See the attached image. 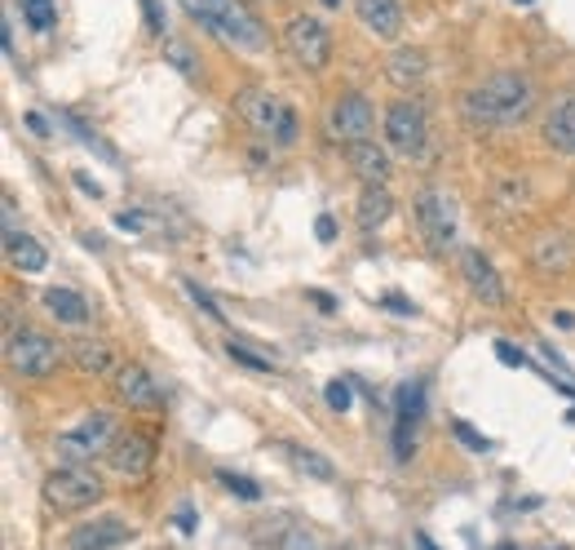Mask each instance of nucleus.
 Returning a JSON list of instances; mask_svg holds the SVG:
<instances>
[{"label": "nucleus", "instance_id": "1", "mask_svg": "<svg viewBox=\"0 0 575 550\" xmlns=\"http://www.w3.org/2000/svg\"><path fill=\"white\" fill-rule=\"evenodd\" d=\"M536 107V84L523 71H496L465 93V116L478 129H510Z\"/></svg>", "mask_w": 575, "mask_h": 550}, {"label": "nucleus", "instance_id": "2", "mask_svg": "<svg viewBox=\"0 0 575 550\" xmlns=\"http://www.w3.org/2000/svg\"><path fill=\"white\" fill-rule=\"evenodd\" d=\"M204 31H213V36H222L226 44H235V49H266V27H262V18L244 4V0H178Z\"/></svg>", "mask_w": 575, "mask_h": 550}, {"label": "nucleus", "instance_id": "3", "mask_svg": "<svg viewBox=\"0 0 575 550\" xmlns=\"http://www.w3.org/2000/svg\"><path fill=\"white\" fill-rule=\"evenodd\" d=\"M40 498H44V507H49V511H58V516H75V511L98 507V502L107 498V484H102V476H98L93 467H58V471H49V476H44Z\"/></svg>", "mask_w": 575, "mask_h": 550}, {"label": "nucleus", "instance_id": "4", "mask_svg": "<svg viewBox=\"0 0 575 550\" xmlns=\"http://www.w3.org/2000/svg\"><path fill=\"white\" fill-rule=\"evenodd\" d=\"M235 111H240V120L253 133H262V138H271L280 147L296 142V111L288 107L284 98H275L271 89H244L240 102H235Z\"/></svg>", "mask_w": 575, "mask_h": 550}, {"label": "nucleus", "instance_id": "5", "mask_svg": "<svg viewBox=\"0 0 575 550\" xmlns=\"http://www.w3.org/2000/svg\"><path fill=\"white\" fill-rule=\"evenodd\" d=\"M115 440H120V431H115V418L98 409V413H89L80 427L62 431V436L53 440V449H58L62 467H89L93 458H107Z\"/></svg>", "mask_w": 575, "mask_h": 550}, {"label": "nucleus", "instance_id": "6", "mask_svg": "<svg viewBox=\"0 0 575 550\" xmlns=\"http://www.w3.org/2000/svg\"><path fill=\"white\" fill-rule=\"evenodd\" d=\"M58 364H62V347L49 333H40V329L9 333V369L18 378H36L40 382V378L58 373Z\"/></svg>", "mask_w": 575, "mask_h": 550}, {"label": "nucleus", "instance_id": "7", "mask_svg": "<svg viewBox=\"0 0 575 550\" xmlns=\"http://www.w3.org/2000/svg\"><path fill=\"white\" fill-rule=\"evenodd\" d=\"M416 227H421V236H425V244L434 253H447L456 244V204H452V196L438 191V187H425L416 196Z\"/></svg>", "mask_w": 575, "mask_h": 550}, {"label": "nucleus", "instance_id": "8", "mask_svg": "<svg viewBox=\"0 0 575 550\" xmlns=\"http://www.w3.org/2000/svg\"><path fill=\"white\" fill-rule=\"evenodd\" d=\"M284 44H288V53L296 58V67H305V71H323L327 58H332V36H327V27H323L314 13L288 18Z\"/></svg>", "mask_w": 575, "mask_h": 550}, {"label": "nucleus", "instance_id": "9", "mask_svg": "<svg viewBox=\"0 0 575 550\" xmlns=\"http://www.w3.org/2000/svg\"><path fill=\"white\" fill-rule=\"evenodd\" d=\"M376 129V111H372V102H367V93H341L336 102H332V116H327V133L336 138V142H363L367 133Z\"/></svg>", "mask_w": 575, "mask_h": 550}, {"label": "nucleus", "instance_id": "10", "mask_svg": "<svg viewBox=\"0 0 575 550\" xmlns=\"http://www.w3.org/2000/svg\"><path fill=\"white\" fill-rule=\"evenodd\" d=\"M111 391H115L120 404H129V409H138V413H155V409L164 404L160 382H155L142 364H120V369L111 373Z\"/></svg>", "mask_w": 575, "mask_h": 550}, {"label": "nucleus", "instance_id": "11", "mask_svg": "<svg viewBox=\"0 0 575 550\" xmlns=\"http://www.w3.org/2000/svg\"><path fill=\"white\" fill-rule=\"evenodd\" d=\"M111 471L124 476V480H147L151 467H155V440L147 431H120V440L111 444L107 453Z\"/></svg>", "mask_w": 575, "mask_h": 550}, {"label": "nucleus", "instance_id": "12", "mask_svg": "<svg viewBox=\"0 0 575 550\" xmlns=\"http://www.w3.org/2000/svg\"><path fill=\"white\" fill-rule=\"evenodd\" d=\"M385 142L394 151H403V156H416L425 147V111L416 102H407V98L390 102V111H385Z\"/></svg>", "mask_w": 575, "mask_h": 550}, {"label": "nucleus", "instance_id": "13", "mask_svg": "<svg viewBox=\"0 0 575 550\" xmlns=\"http://www.w3.org/2000/svg\"><path fill=\"white\" fill-rule=\"evenodd\" d=\"M461 276L470 284V293L483 302V307H505V284H501V271L492 267V258L483 249H461Z\"/></svg>", "mask_w": 575, "mask_h": 550}, {"label": "nucleus", "instance_id": "14", "mask_svg": "<svg viewBox=\"0 0 575 550\" xmlns=\"http://www.w3.org/2000/svg\"><path fill=\"white\" fill-rule=\"evenodd\" d=\"M133 538V529L120 520V516H102V520H89L80 524L71 538H67V550H115Z\"/></svg>", "mask_w": 575, "mask_h": 550}, {"label": "nucleus", "instance_id": "15", "mask_svg": "<svg viewBox=\"0 0 575 550\" xmlns=\"http://www.w3.org/2000/svg\"><path fill=\"white\" fill-rule=\"evenodd\" d=\"M345 164L354 169V178H363V187H385V178H390V156H385V147H376L372 138H363V142H350L345 147Z\"/></svg>", "mask_w": 575, "mask_h": 550}, {"label": "nucleus", "instance_id": "16", "mask_svg": "<svg viewBox=\"0 0 575 550\" xmlns=\"http://www.w3.org/2000/svg\"><path fill=\"white\" fill-rule=\"evenodd\" d=\"M532 262H536V271H545V276H567L575 262L572 236H567V231H545V236H536Z\"/></svg>", "mask_w": 575, "mask_h": 550}, {"label": "nucleus", "instance_id": "17", "mask_svg": "<svg viewBox=\"0 0 575 550\" xmlns=\"http://www.w3.org/2000/svg\"><path fill=\"white\" fill-rule=\"evenodd\" d=\"M71 364H75L84 378H107V373L120 369L107 338H71Z\"/></svg>", "mask_w": 575, "mask_h": 550}, {"label": "nucleus", "instance_id": "18", "mask_svg": "<svg viewBox=\"0 0 575 550\" xmlns=\"http://www.w3.org/2000/svg\"><path fill=\"white\" fill-rule=\"evenodd\" d=\"M354 9H359V22H363L372 36H381V40L399 36V27H403L399 0H354Z\"/></svg>", "mask_w": 575, "mask_h": 550}, {"label": "nucleus", "instance_id": "19", "mask_svg": "<svg viewBox=\"0 0 575 550\" xmlns=\"http://www.w3.org/2000/svg\"><path fill=\"white\" fill-rule=\"evenodd\" d=\"M44 307H49V316L58 320V324H89V316H93V307H89V298L84 293H75V289H44Z\"/></svg>", "mask_w": 575, "mask_h": 550}, {"label": "nucleus", "instance_id": "20", "mask_svg": "<svg viewBox=\"0 0 575 550\" xmlns=\"http://www.w3.org/2000/svg\"><path fill=\"white\" fill-rule=\"evenodd\" d=\"M545 142L563 156H575V98H563L549 116H545Z\"/></svg>", "mask_w": 575, "mask_h": 550}, {"label": "nucleus", "instance_id": "21", "mask_svg": "<svg viewBox=\"0 0 575 550\" xmlns=\"http://www.w3.org/2000/svg\"><path fill=\"white\" fill-rule=\"evenodd\" d=\"M425 71H430V62H425L421 49H394V53L385 58V76H390V84H399V89L421 84Z\"/></svg>", "mask_w": 575, "mask_h": 550}, {"label": "nucleus", "instance_id": "22", "mask_svg": "<svg viewBox=\"0 0 575 550\" xmlns=\"http://www.w3.org/2000/svg\"><path fill=\"white\" fill-rule=\"evenodd\" d=\"M4 253H9V267H13V271H22V276H40V271H44V262H49L44 244H40V240H31L27 231L9 236V240H4Z\"/></svg>", "mask_w": 575, "mask_h": 550}, {"label": "nucleus", "instance_id": "23", "mask_svg": "<svg viewBox=\"0 0 575 550\" xmlns=\"http://www.w3.org/2000/svg\"><path fill=\"white\" fill-rule=\"evenodd\" d=\"M288 462H292V471H301L305 480H319V484H332L336 480V467L323 458V453H314V449H301V444H284Z\"/></svg>", "mask_w": 575, "mask_h": 550}, {"label": "nucleus", "instance_id": "24", "mask_svg": "<svg viewBox=\"0 0 575 550\" xmlns=\"http://www.w3.org/2000/svg\"><path fill=\"white\" fill-rule=\"evenodd\" d=\"M359 227L363 231H372V227H381L390 213H394V196L385 191V187H363V196H359Z\"/></svg>", "mask_w": 575, "mask_h": 550}, {"label": "nucleus", "instance_id": "25", "mask_svg": "<svg viewBox=\"0 0 575 550\" xmlns=\"http://www.w3.org/2000/svg\"><path fill=\"white\" fill-rule=\"evenodd\" d=\"M115 227H120V231H142V236H160V231H164V222H160L155 213H147V209H124V213H115Z\"/></svg>", "mask_w": 575, "mask_h": 550}, {"label": "nucleus", "instance_id": "26", "mask_svg": "<svg viewBox=\"0 0 575 550\" xmlns=\"http://www.w3.org/2000/svg\"><path fill=\"white\" fill-rule=\"evenodd\" d=\"M218 484H222V489H231V493H235V498H244V502H258V498H262V489H258L249 476H235V471H218Z\"/></svg>", "mask_w": 575, "mask_h": 550}, {"label": "nucleus", "instance_id": "27", "mask_svg": "<svg viewBox=\"0 0 575 550\" xmlns=\"http://www.w3.org/2000/svg\"><path fill=\"white\" fill-rule=\"evenodd\" d=\"M22 18L36 27V31H49L53 27V0H22Z\"/></svg>", "mask_w": 575, "mask_h": 550}, {"label": "nucleus", "instance_id": "28", "mask_svg": "<svg viewBox=\"0 0 575 550\" xmlns=\"http://www.w3.org/2000/svg\"><path fill=\"white\" fill-rule=\"evenodd\" d=\"M226 356H231L235 364H244V369H258V373H271V369H275V364H271L266 356H253V351H249L244 342H235V338L226 342Z\"/></svg>", "mask_w": 575, "mask_h": 550}, {"label": "nucleus", "instance_id": "29", "mask_svg": "<svg viewBox=\"0 0 575 550\" xmlns=\"http://www.w3.org/2000/svg\"><path fill=\"white\" fill-rule=\"evenodd\" d=\"M323 400H327V409H332V413H350L354 391H350V382H345V378H336V382H327V387H323Z\"/></svg>", "mask_w": 575, "mask_h": 550}, {"label": "nucleus", "instance_id": "30", "mask_svg": "<svg viewBox=\"0 0 575 550\" xmlns=\"http://www.w3.org/2000/svg\"><path fill=\"white\" fill-rule=\"evenodd\" d=\"M452 436H456V440H461V444H465L470 453H487V449H492V440H487L483 431H474L470 422H461V418L452 422Z\"/></svg>", "mask_w": 575, "mask_h": 550}, {"label": "nucleus", "instance_id": "31", "mask_svg": "<svg viewBox=\"0 0 575 550\" xmlns=\"http://www.w3.org/2000/svg\"><path fill=\"white\" fill-rule=\"evenodd\" d=\"M275 550H319V542H314V538H310L301 524H292V529H284V533H280Z\"/></svg>", "mask_w": 575, "mask_h": 550}, {"label": "nucleus", "instance_id": "32", "mask_svg": "<svg viewBox=\"0 0 575 550\" xmlns=\"http://www.w3.org/2000/svg\"><path fill=\"white\" fill-rule=\"evenodd\" d=\"M186 293H191V298H195V302H200V307H204L213 320H222V307H218V302H213V293H204L195 280H186Z\"/></svg>", "mask_w": 575, "mask_h": 550}, {"label": "nucleus", "instance_id": "33", "mask_svg": "<svg viewBox=\"0 0 575 550\" xmlns=\"http://www.w3.org/2000/svg\"><path fill=\"white\" fill-rule=\"evenodd\" d=\"M381 307H385V311H394V316H416V307H412L403 293H385V298H381Z\"/></svg>", "mask_w": 575, "mask_h": 550}, {"label": "nucleus", "instance_id": "34", "mask_svg": "<svg viewBox=\"0 0 575 550\" xmlns=\"http://www.w3.org/2000/svg\"><path fill=\"white\" fill-rule=\"evenodd\" d=\"M496 360H501V364H510V369H523V364H527V356H523V351H514L510 342H496Z\"/></svg>", "mask_w": 575, "mask_h": 550}, {"label": "nucleus", "instance_id": "35", "mask_svg": "<svg viewBox=\"0 0 575 550\" xmlns=\"http://www.w3.org/2000/svg\"><path fill=\"white\" fill-rule=\"evenodd\" d=\"M142 13H147V27H151V31H164V9H160V0H142Z\"/></svg>", "mask_w": 575, "mask_h": 550}, {"label": "nucleus", "instance_id": "36", "mask_svg": "<svg viewBox=\"0 0 575 550\" xmlns=\"http://www.w3.org/2000/svg\"><path fill=\"white\" fill-rule=\"evenodd\" d=\"M22 120H27V129H31V133H36V138H49V133H53V129H49V120H44V116H40V111H27V116H22Z\"/></svg>", "mask_w": 575, "mask_h": 550}, {"label": "nucleus", "instance_id": "37", "mask_svg": "<svg viewBox=\"0 0 575 550\" xmlns=\"http://www.w3.org/2000/svg\"><path fill=\"white\" fill-rule=\"evenodd\" d=\"M314 236H319V240H323V244H332V240H336V222H332V218H327V213H323V218H319V222H314Z\"/></svg>", "mask_w": 575, "mask_h": 550}, {"label": "nucleus", "instance_id": "38", "mask_svg": "<svg viewBox=\"0 0 575 550\" xmlns=\"http://www.w3.org/2000/svg\"><path fill=\"white\" fill-rule=\"evenodd\" d=\"M305 298H310L319 311H336V298H332V293H323V289H305Z\"/></svg>", "mask_w": 575, "mask_h": 550}, {"label": "nucleus", "instance_id": "39", "mask_svg": "<svg viewBox=\"0 0 575 550\" xmlns=\"http://www.w3.org/2000/svg\"><path fill=\"white\" fill-rule=\"evenodd\" d=\"M178 529H182V533H195V511H191V507L178 511Z\"/></svg>", "mask_w": 575, "mask_h": 550}, {"label": "nucleus", "instance_id": "40", "mask_svg": "<svg viewBox=\"0 0 575 550\" xmlns=\"http://www.w3.org/2000/svg\"><path fill=\"white\" fill-rule=\"evenodd\" d=\"M75 187H80V191H89V196H102V187H98L89 173H75Z\"/></svg>", "mask_w": 575, "mask_h": 550}, {"label": "nucleus", "instance_id": "41", "mask_svg": "<svg viewBox=\"0 0 575 550\" xmlns=\"http://www.w3.org/2000/svg\"><path fill=\"white\" fill-rule=\"evenodd\" d=\"M416 547H421V550H438L434 542H430V538H425V533H416Z\"/></svg>", "mask_w": 575, "mask_h": 550}, {"label": "nucleus", "instance_id": "42", "mask_svg": "<svg viewBox=\"0 0 575 550\" xmlns=\"http://www.w3.org/2000/svg\"><path fill=\"white\" fill-rule=\"evenodd\" d=\"M323 4H327V9H336V4H341V0H323Z\"/></svg>", "mask_w": 575, "mask_h": 550}, {"label": "nucleus", "instance_id": "43", "mask_svg": "<svg viewBox=\"0 0 575 550\" xmlns=\"http://www.w3.org/2000/svg\"><path fill=\"white\" fill-rule=\"evenodd\" d=\"M496 550H518V547H496Z\"/></svg>", "mask_w": 575, "mask_h": 550}, {"label": "nucleus", "instance_id": "44", "mask_svg": "<svg viewBox=\"0 0 575 550\" xmlns=\"http://www.w3.org/2000/svg\"><path fill=\"white\" fill-rule=\"evenodd\" d=\"M518 4H532V0H518Z\"/></svg>", "mask_w": 575, "mask_h": 550}]
</instances>
